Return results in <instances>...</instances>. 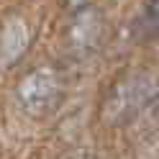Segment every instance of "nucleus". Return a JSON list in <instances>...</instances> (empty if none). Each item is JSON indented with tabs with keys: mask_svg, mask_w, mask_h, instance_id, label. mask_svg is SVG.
I'll return each instance as SVG.
<instances>
[{
	"mask_svg": "<svg viewBox=\"0 0 159 159\" xmlns=\"http://www.w3.org/2000/svg\"><path fill=\"white\" fill-rule=\"evenodd\" d=\"M67 3L72 5V8H82V5H87V3H90V0H67Z\"/></svg>",
	"mask_w": 159,
	"mask_h": 159,
	"instance_id": "5",
	"label": "nucleus"
},
{
	"mask_svg": "<svg viewBox=\"0 0 159 159\" xmlns=\"http://www.w3.org/2000/svg\"><path fill=\"white\" fill-rule=\"evenodd\" d=\"M28 46V28L23 21H8L5 28H3V36H0V64L8 67L21 59V54L26 52Z\"/></svg>",
	"mask_w": 159,
	"mask_h": 159,
	"instance_id": "3",
	"label": "nucleus"
},
{
	"mask_svg": "<svg viewBox=\"0 0 159 159\" xmlns=\"http://www.w3.org/2000/svg\"><path fill=\"white\" fill-rule=\"evenodd\" d=\"M157 31H159V0H146L134 23V36L144 41V39H152Z\"/></svg>",
	"mask_w": 159,
	"mask_h": 159,
	"instance_id": "4",
	"label": "nucleus"
},
{
	"mask_svg": "<svg viewBox=\"0 0 159 159\" xmlns=\"http://www.w3.org/2000/svg\"><path fill=\"white\" fill-rule=\"evenodd\" d=\"M157 90H159L157 80L149 75H136L131 80H126L116 87V93L108 100V116L113 121H126V118L136 116L149 100H154Z\"/></svg>",
	"mask_w": 159,
	"mask_h": 159,
	"instance_id": "2",
	"label": "nucleus"
},
{
	"mask_svg": "<svg viewBox=\"0 0 159 159\" xmlns=\"http://www.w3.org/2000/svg\"><path fill=\"white\" fill-rule=\"evenodd\" d=\"M59 95H62V85L52 69H36L18 85V100H21L23 111L31 116L49 113L57 105Z\"/></svg>",
	"mask_w": 159,
	"mask_h": 159,
	"instance_id": "1",
	"label": "nucleus"
}]
</instances>
